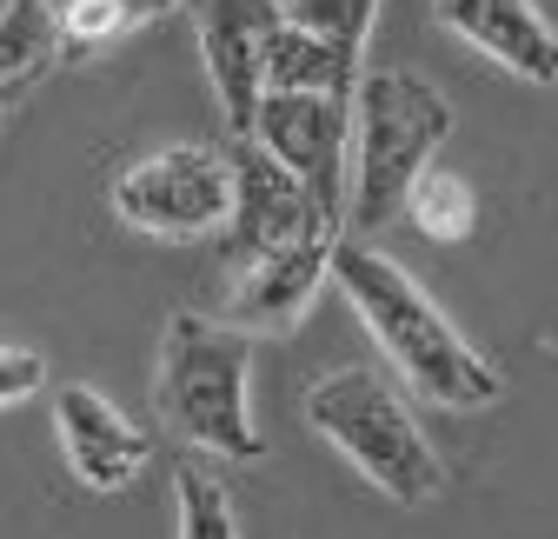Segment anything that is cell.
Wrapping results in <instances>:
<instances>
[{
	"label": "cell",
	"mask_w": 558,
	"mask_h": 539,
	"mask_svg": "<svg viewBox=\"0 0 558 539\" xmlns=\"http://www.w3.org/2000/svg\"><path fill=\"white\" fill-rule=\"evenodd\" d=\"M332 280L345 287L353 313L366 320V333L379 340V354L399 367V380L412 393H426L446 414H485L506 399L499 367L485 360L465 333L439 313V300L418 287L399 260H386L373 240H345L332 247Z\"/></svg>",
	"instance_id": "6da1fadb"
},
{
	"label": "cell",
	"mask_w": 558,
	"mask_h": 539,
	"mask_svg": "<svg viewBox=\"0 0 558 539\" xmlns=\"http://www.w3.org/2000/svg\"><path fill=\"white\" fill-rule=\"evenodd\" d=\"M154 414L160 427L214 459H259L266 440L253 427V340L240 326L180 307L160 333L154 367Z\"/></svg>",
	"instance_id": "7a4b0ae2"
},
{
	"label": "cell",
	"mask_w": 558,
	"mask_h": 539,
	"mask_svg": "<svg viewBox=\"0 0 558 539\" xmlns=\"http://www.w3.org/2000/svg\"><path fill=\"white\" fill-rule=\"evenodd\" d=\"M353 120H360V160L345 173V240H373L379 227L399 220L405 187L433 167V154L452 133V107L433 81L405 74V67H379L360 74L353 87Z\"/></svg>",
	"instance_id": "3957f363"
},
{
	"label": "cell",
	"mask_w": 558,
	"mask_h": 539,
	"mask_svg": "<svg viewBox=\"0 0 558 539\" xmlns=\"http://www.w3.org/2000/svg\"><path fill=\"white\" fill-rule=\"evenodd\" d=\"M306 420H313V433L332 453L353 459L386 500L433 506L446 493V459L433 453L426 433H418L412 407L399 399V386L386 373H373V367H332L306 393Z\"/></svg>",
	"instance_id": "277c9868"
},
{
	"label": "cell",
	"mask_w": 558,
	"mask_h": 539,
	"mask_svg": "<svg viewBox=\"0 0 558 539\" xmlns=\"http://www.w3.org/2000/svg\"><path fill=\"white\" fill-rule=\"evenodd\" d=\"M227 207H233V167L220 147L199 141L160 147L113 180V214L154 240H206L227 227Z\"/></svg>",
	"instance_id": "5b68a950"
},
{
	"label": "cell",
	"mask_w": 558,
	"mask_h": 539,
	"mask_svg": "<svg viewBox=\"0 0 558 539\" xmlns=\"http://www.w3.org/2000/svg\"><path fill=\"white\" fill-rule=\"evenodd\" d=\"M253 141L287 167L306 200L339 227L345 220V147H353V94H313V87H259Z\"/></svg>",
	"instance_id": "8992f818"
},
{
	"label": "cell",
	"mask_w": 558,
	"mask_h": 539,
	"mask_svg": "<svg viewBox=\"0 0 558 539\" xmlns=\"http://www.w3.org/2000/svg\"><path fill=\"white\" fill-rule=\"evenodd\" d=\"M193 27H199V60L220 94L227 133L246 141L259 87H266V47L279 27V0H193Z\"/></svg>",
	"instance_id": "52a82bcc"
},
{
	"label": "cell",
	"mask_w": 558,
	"mask_h": 539,
	"mask_svg": "<svg viewBox=\"0 0 558 539\" xmlns=\"http://www.w3.org/2000/svg\"><path fill=\"white\" fill-rule=\"evenodd\" d=\"M227 167H233V207H227V260L233 266H253L259 253L300 240L306 227H332L306 200V187L279 167L253 133L227 147Z\"/></svg>",
	"instance_id": "ba28073f"
},
{
	"label": "cell",
	"mask_w": 558,
	"mask_h": 539,
	"mask_svg": "<svg viewBox=\"0 0 558 539\" xmlns=\"http://www.w3.org/2000/svg\"><path fill=\"white\" fill-rule=\"evenodd\" d=\"M332 247H339V227H306L300 240L259 253L253 266H240V280H233L220 320L240 326L246 340H253V333H293L300 313L332 280Z\"/></svg>",
	"instance_id": "9c48e42d"
},
{
	"label": "cell",
	"mask_w": 558,
	"mask_h": 539,
	"mask_svg": "<svg viewBox=\"0 0 558 539\" xmlns=\"http://www.w3.org/2000/svg\"><path fill=\"white\" fill-rule=\"evenodd\" d=\"M53 433L87 493H126L154 459V440L140 433L107 393L94 386H60L53 393Z\"/></svg>",
	"instance_id": "30bf717a"
},
{
	"label": "cell",
	"mask_w": 558,
	"mask_h": 539,
	"mask_svg": "<svg viewBox=\"0 0 558 539\" xmlns=\"http://www.w3.org/2000/svg\"><path fill=\"white\" fill-rule=\"evenodd\" d=\"M433 21L532 87H558V27L538 0H433Z\"/></svg>",
	"instance_id": "8fae6325"
},
{
	"label": "cell",
	"mask_w": 558,
	"mask_h": 539,
	"mask_svg": "<svg viewBox=\"0 0 558 539\" xmlns=\"http://www.w3.org/2000/svg\"><path fill=\"white\" fill-rule=\"evenodd\" d=\"M60 60V21L47 0H8L0 8V100L34 87Z\"/></svg>",
	"instance_id": "7c38bea8"
},
{
	"label": "cell",
	"mask_w": 558,
	"mask_h": 539,
	"mask_svg": "<svg viewBox=\"0 0 558 539\" xmlns=\"http://www.w3.org/2000/svg\"><path fill=\"white\" fill-rule=\"evenodd\" d=\"M47 8L60 21V60H66V53H94L173 8H193V0H47Z\"/></svg>",
	"instance_id": "4fadbf2b"
},
{
	"label": "cell",
	"mask_w": 558,
	"mask_h": 539,
	"mask_svg": "<svg viewBox=\"0 0 558 539\" xmlns=\"http://www.w3.org/2000/svg\"><path fill=\"white\" fill-rule=\"evenodd\" d=\"M287 27H300L306 40H319L326 53L339 60H366V40H373V21H379V0H279Z\"/></svg>",
	"instance_id": "5bb4252c"
},
{
	"label": "cell",
	"mask_w": 558,
	"mask_h": 539,
	"mask_svg": "<svg viewBox=\"0 0 558 539\" xmlns=\"http://www.w3.org/2000/svg\"><path fill=\"white\" fill-rule=\"evenodd\" d=\"M472 187L459 180V173H446V167H426L412 187H405V207H399V220H412L426 240H439V247H459L465 233H472Z\"/></svg>",
	"instance_id": "9a60e30c"
},
{
	"label": "cell",
	"mask_w": 558,
	"mask_h": 539,
	"mask_svg": "<svg viewBox=\"0 0 558 539\" xmlns=\"http://www.w3.org/2000/svg\"><path fill=\"white\" fill-rule=\"evenodd\" d=\"M173 506H180V539H240L233 493H227V480L214 466L180 459L173 466Z\"/></svg>",
	"instance_id": "2e32d148"
},
{
	"label": "cell",
	"mask_w": 558,
	"mask_h": 539,
	"mask_svg": "<svg viewBox=\"0 0 558 539\" xmlns=\"http://www.w3.org/2000/svg\"><path fill=\"white\" fill-rule=\"evenodd\" d=\"M47 386V360L34 347H0V407H21Z\"/></svg>",
	"instance_id": "e0dca14e"
}]
</instances>
